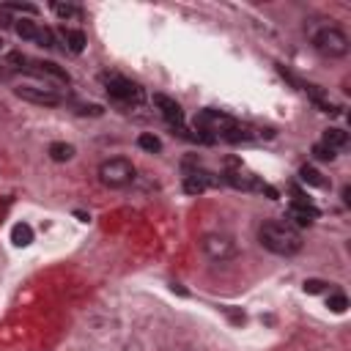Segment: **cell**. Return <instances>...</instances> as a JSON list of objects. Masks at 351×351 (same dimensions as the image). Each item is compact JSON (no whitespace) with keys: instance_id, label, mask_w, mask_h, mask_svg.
I'll use <instances>...</instances> for the list:
<instances>
[{"instance_id":"cell-1","label":"cell","mask_w":351,"mask_h":351,"mask_svg":"<svg viewBox=\"0 0 351 351\" xmlns=\"http://www.w3.org/2000/svg\"><path fill=\"white\" fill-rule=\"evenodd\" d=\"M258 239H261V244H263L269 252L282 255V258L296 255V252L302 250V244H304V241H302V233H299L291 222H280V219L263 222L261 230H258Z\"/></svg>"},{"instance_id":"cell-2","label":"cell","mask_w":351,"mask_h":351,"mask_svg":"<svg viewBox=\"0 0 351 351\" xmlns=\"http://www.w3.org/2000/svg\"><path fill=\"white\" fill-rule=\"evenodd\" d=\"M195 126L203 132V140H214V137L244 140V137H250V132L241 129L236 123V118H230L228 112H219V110H200L195 115Z\"/></svg>"},{"instance_id":"cell-3","label":"cell","mask_w":351,"mask_h":351,"mask_svg":"<svg viewBox=\"0 0 351 351\" xmlns=\"http://www.w3.org/2000/svg\"><path fill=\"white\" fill-rule=\"evenodd\" d=\"M313 49L324 58H346L348 55V36L335 27V25H324L313 33Z\"/></svg>"},{"instance_id":"cell-4","label":"cell","mask_w":351,"mask_h":351,"mask_svg":"<svg viewBox=\"0 0 351 351\" xmlns=\"http://www.w3.org/2000/svg\"><path fill=\"white\" fill-rule=\"evenodd\" d=\"M134 165L126 159V156H112V159H104L99 165V181L110 189H123L134 181Z\"/></svg>"},{"instance_id":"cell-5","label":"cell","mask_w":351,"mask_h":351,"mask_svg":"<svg viewBox=\"0 0 351 351\" xmlns=\"http://www.w3.org/2000/svg\"><path fill=\"white\" fill-rule=\"evenodd\" d=\"M104 85H107V96H110V101H115V104H121V107H140L143 99H145L143 88H140L137 82L121 77V74L104 77Z\"/></svg>"},{"instance_id":"cell-6","label":"cell","mask_w":351,"mask_h":351,"mask_svg":"<svg viewBox=\"0 0 351 351\" xmlns=\"http://www.w3.org/2000/svg\"><path fill=\"white\" fill-rule=\"evenodd\" d=\"M200 250L211 258V261H230L236 255V241L228 233H206L200 239Z\"/></svg>"},{"instance_id":"cell-7","label":"cell","mask_w":351,"mask_h":351,"mask_svg":"<svg viewBox=\"0 0 351 351\" xmlns=\"http://www.w3.org/2000/svg\"><path fill=\"white\" fill-rule=\"evenodd\" d=\"M14 93L25 101H33V104H41V107H55L60 104V93L52 88V85H19L14 88Z\"/></svg>"},{"instance_id":"cell-8","label":"cell","mask_w":351,"mask_h":351,"mask_svg":"<svg viewBox=\"0 0 351 351\" xmlns=\"http://www.w3.org/2000/svg\"><path fill=\"white\" fill-rule=\"evenodd\" d=\"M11 60H16L25 71H30V74H36V77H44V80H52V82H63V85H69V74H66L60 66H55V63L27 60V58H19V55H11Z\"/></svg>"},{"instance_id":"cell-9","label":"cell","mask_w":351,"mask_h":351,"mask_svg":"<svg viewBox=\"0 0 351 351\" xmlns=\"http://www.w3.org/2000/svg\"><path fill=\"white\" fill-rule=\"evenodd\" d=\"M14 30L19 38L25 41H38L41 47H55V33L38 22H30V19H16L14 22Z\"/></svg>"},{"instance_id":"cell-10","label":"cell","mask_w":351,"mask_h":351,"mask_svg":"<svg viewBox=\"0 0 351 351\" xmlns=\"http://www.w3.org/2000/svg\"><path fill=\"white\" fill-rule=\"evenodd\" d=\"M154 104L159 107L162 118H165L170 126H176V129L184 126V110H181V104H178L176 99H170V96H165V93H154Z\"/></svg>"},{"instance_id":"cell-11","label":"cell","mask_w":351,"mask_h":351,"mask_svg":"<svg viewBox=\"0 0 351 351\" xmlns=\"http://www.w3.org/2000/svg\"><path fill=\"white\" fill-rule=\"evenodd\" d=\"M315 217H318V208H315L313 203H307L302 195H299L296 200H291V206H288V219H291L293 225H299V228L313 225Z\"/></svg>"},{"instance_id":"cell-12","label":"cell","mask_w":351,"mask_h":351,"mask_svg":"<svg viewBox=\"0 0 351 351\" xmlns=\"http://www.w3.org/2000/svg\"><path fill=\"white\" fill-rule=\"evenodd\" d=\"M211 184H217V178H211V173H206V170H192V173L184 176V189L189 195H200Z\"/></svg>"},{"instance_id":"cell-13","label":"cell","mask_w":351,"mask_h":351,"mask_svg":"<svg viewBox=\"0 0 351 351\" xmlns=\"http://www.w3.org/2000/svg\"><path fill=\"white\" fill-rule=\"evenodd\" d=\"M60 36H63V41H66L69 52H74V55H80V52L85 49V44H88L85 33H82V30H74V27H63V30H60Z\"/></svg>"},{"instance_id":"cell-14","label":"cell","mask_w":351,"mask_h":351,"mask_svg":"<svg viewBox=\"0 0 351 351\" xmlns=\"http://www.w3.org/2000/svg\"><path fill=\"white\" fill-rule=\"evenodd\" d=\"M321 143H324L326 148H332V151L337 154L340 148H346V145H348V132H343V129H337V126H332V129H326V132H324V137H321Z\"/></svg>"},{"instance_id":"cell-15","label":"cell","mask_w":351,"mask_h":351,"mask_svg":"<svg viewBox=\"0 0 351 351\" xmlns=\"http://www.w3.org/2000/svg\"><path fill=\"white\" fill-rule=\"evenodd\" d=\"M11 241H14L16 247H27V244H33V228H30L27 222H16V225L11 228Z\"/></svg>"},{"instance_id":"cell-16","label":"cell","mask_w":351,"mask_h":351,"mask_svg":"<svg viewBox=\"0 0 351 351\" xmlns=\"http://www.w3.org/2000/svg\"><path fill=\"white\" fill-rule=\"evenodd\" d=\"M74 156V145L71 143H52L49 145V159L52 162H69Z\"/></svg>"},{"instance_id":"cell-17","label":"cell","mask_w":351,"mask_h":351,"mask_svg":"<svg viewBox=\"0 0 351 351\" xmlns=\"http://www.w3.org/2000/svg\"><path fill=\"white\" fill-rule=\"evenodd\" d=\"M60 19H80L82 16V8L80 5H71V3H52L49 5Z\"/></svg>"},{"instance_id":"cell-18","label":"cell","mask_w":351,"mask_h":351,"mask_svg":"<svg viewBox=\"0 0 351 351\" xmlns=\"http://www.w3.org/2000/svg\"><path fill=\"white\" fill-rule=\"evenodd\" d=\"M137 145H140L143 151H148V154H159V151H162V140H159L156 134H151V132H143V134L137 137Z\"/></svg>"},{"instance_id":"cell-19","label":"cell","mask_w":351,"mask_h":351,"mask_svg":"<svg viewBox=\"0 0 351 351\" xmlns=\"http://www.w3.org/2000/svg\"><path fill=\"white\" fill-rule=\"evenodd\" d=\"M299 176H302V181H304V184H313V186H326V181L321 178V173H318L315 167H310V165H302V167H299Z\"/></svg>"},{"instance_id":"cell-20","label":"cell","mask_w":351,"mask_h":351,"mask_svg":"<svg viewBox=\"0 0 351 351\" xmlns=\"http://www.w3.org/2000/svg\"><path fill=\"white\" fill-rule=\"evenodd\" d=\"M326 307H329L332 313H346V307H348V299H346V293H329V299H326Z\"/></svg>"},{"instance_id":"cell-21","label":"cell","mask_w":351,"mask_h":351,"mask_svg":"<svg viewBox=\"0 0 351 351\" xmlns=\"http://www.w3.org/2000/svg\"><path fill=\"white\" fill-rule=\"evenodd\" d=\"M313 154H315V159H321V162H332V159L337 156V154H335L332 148H326L324 143H315V145H313Z\"/></svg>"},{"instance_id":"cell-22","label":"cell","mask_w":351,"mask_h":351,"mask_svg":"<svg viewBox=\"0 0 351 351\" xmlns=\"http://www.w3.org/2000/svg\"><path fill=\"white\" fill-rule=\"evenodd\" d=\"M3 11H27V14H38V8L30 5V3H3Z\"/></svg>"},{"instance_id":"cell-23","label":"cell","mask_w":351,"mask_h":351,"mask_svg":"<svg viewBox=\"0 0 351 351\" xmlns=\"http://www.w3.org/2000/svg\"><path fill=\"white\" fill-rule=\"evenodd\" d=\"M326 285L329 282H324V280H304V293H321V291H326Z\"/></svg>"},{"instance_id":"cell-24","label":"cell","mask_w":351,"mask_h":351,"mask_svg":"<svg viewBox=\"0 0 351 351\" xmlns=\"http://www.w3.org/2000/svg\"><path fill=\"white\" fill-rule=\"evenodd\" d=\"M8 22H14V19H8V14H5L3 5H0V27H8Z\"/></svg>"}]
</instances>
